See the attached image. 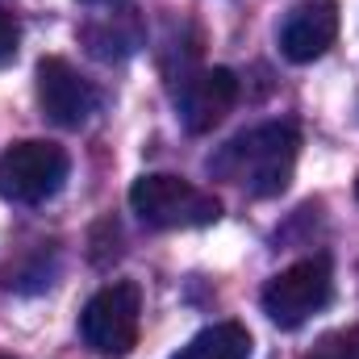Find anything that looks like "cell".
Masks as SVG:
<instances>
[{
	"mask_svg": "<svg viewBox=\"0 0 359 359\" xmlns=\"http://www.w3.org/2000/svg\"><path fill=\"white\" fill-rule=\"evenodd\" d=\"M297 151H301L297 126L292 121H268V126H255V130L230 138L209 159V168L230 184H243L251 196H280L292 180Z\"/></svg>",
	"mask_w": 359,
	"mask_h": 359,
	"instance_id": "1",
	"label": "cell"
},
{
	"mask_svg": "<svg viewBox=\"0 0 359 359\" xmlns=\"http://www.w3.org/2000/svg\"><path fill=\"white\" fill-rule=\"evenodd\" d=\"M130 209L151 230H192V226H213L222 217L217 196L201 192L196 184H188L180 176H163V172L134 180Z\"/></svg>",
	"mask_w": 359,
	"mask_h": 359,
	"instance_id": "2",
	"label": "cell"
},
{
	"mask_svg": "<svg viewBox=\"0 0 359 359\" xmlns=\"http://www.w3.org/2000/svg\"><path fill=\"white\" fill-rule=\"evenodd\" d=\"M330 292H334L330 259L309 255V259H297L292 268H284L280 276H271L259 301H264V313L276 326L297 330V326H305L313 313H322L330 305Z\"/></svg>",
	"mask_w": 359,
	"mask_h": 359,
	"instance_id": "3",
	"label": "cell"
},
{
	"mask_svg": "<svg viewBox=\"0 0 359 359\" xmlns=\"http://www.w3.org/2000/svg\"><path fill=\"white\" fill-rule=\"evenodd\" d=\"M67 180V151L46 138L13 142L0 155V196L13 205H42Z\"/></svg>",
	"mask_w": 359,
	"mask_h": 359,
	"instance_id": "4",
	"label": "cell"
},
{
	"mask_svg": "<svg viewBox=\"0 0 359 359\" xmlns=\"http://www.w3.org/2000/svg\"><path fill=\"white\" fill-rule=\"evenodd\" d=\"M138 318H142V297L138 284L117 280L104 284L80 313V334L92 351L100 355H130L138 343Z\"/></svg>",
	"mask_w": 359,
	"mask_h": 359,
	"instance_id": "5",
	"label": "cell"
},
{
	"mask_svg": "<svg viewBox=\"0 0 359 359\" xmlns=\"http://www.w3.org/2000/svg\"><path fill=\"white\" fill-rule=\"evenodd\" d=\"M38 104H42V113H46L55 126L76 130V126H84L92 113H96L100 96H96V88H92L67 59L46 55V59L38 63Z\"/></svg>",
	"mask_w": 359,
	"mask_h": 359,
	"instance_id": "6",
	"label": "cell"
},
{
	"mask_svg": "<svg viewBox=\"0 0 359 359\" xmlns=\"http://www.w3.org/2000/svg\"><path fill=\"white\" fill-rule=\"evenodd\" d=\"M339 38V8L330 0H313V4H297L284 25H280V50L288 63H313L322 59Z\"/></svg>",
	"mask_w": 359,
	"mask_h": 359,
	"instance_id": "7",
	"label": "cell"
},
{
	"mask_svg": "<svg viewBox=\"0 0 359 359\" xmlns=\"http://www.w3.org/2000/svg\"><path fill=\"white\" fill-rule=\"evenodd\" d=\"M234 100H238V76L230 67H209V72H201V76H192L184 84V92H180V121H184L188 134H205L230 113Z\"/></svg>",
	"mask_w": 359,
	"mask_h": 359,
	"instance_id": "8",
	"label": "cell"
},
{
	"mask_svg": "<svg viewBox=\"0 0 359 359\" xmlns=\"http://www.w3.org/2000/svg\"><path fill=\"white\" fill-rule=\"evenodd\" d=\"M176 359H251V334L238 322L205 326Z\"/></svg>",
	"mask_w": 359,
	"mask_h": 359,
	"instance_id": "9",
	"label": "cell"
},
{
	"mask_svg": "<svg viewBox=\"0 0 359 359\" xmlns=\"http://www.w3.org/2000/svg\"><path fill=\"white\" fill-rule=\"evenodd\" d=\"M305 359H359V330H347V334H330L313 347V355Z\"/></svg>",
	"mask_w": 359,
	"mask_h": 359,
	"instance_id": "10",
	"label": "cell"
},
{
	"mask_svg": "<svg viewBox=\"0 0 359 359\" xmlns=\"http://www.w3.org/2000/svg\"><path fill=\"white\" fill-rule=\"evenodd\" d=\"M17 46H21V25L8 8H0V67L17 59Z\"/></svg>",
	"mask_w": 359,
	"mask_h": 359,
	"instance_id": "11",
	"label": "cell"
},
{
	"mask_svg": "<svg viewBox=\"0 0 359 359\" xmlns=\"http://www.w3.org/2000/svg\"><path fill=\"white\" fill-rule=\"evenodd\" d=\"M355 196H359V184H355Z\"/></svg>",
	"mask_w": 359,
	"mask_h": 359,
	"instance_id": "12",
	"label": "cell"
},
{
	"mask_svg": "<svg viewBox=\"0 0 359 359\" xmlns=\"http://www.w3.org/2000/svg\"><path fill=\"white\" fill-rule=\"evenodd\" d=\"M0 359H13V355H0Z\"/></svg>",
	"mask_w": 359,
	"mask_h": 359,
	"instance_id": "13",
	"label": "cell"
}]
</instances>
